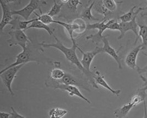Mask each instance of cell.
Here are the masks:
<instances>
[{"mask_svg": "<svg viewBox=\"0 0 147 118\" xmlns=\"http://www.w3.org/2000/svg\"><path fill=\"white\" fill-rule=\"evenodd\" d=\"M34 13L36 15V16H38L37 18L38 20L47 25H49L50 24L54 23V20L53 19V17L50 16L48 14H41V15H39L37 13L35 12Z\"/></svg>", "mask_w": 147, "mask_h": 118, "instance_id": "4316f807", "label": "cell"}, {"mask_svg": "<svg viewBox=\"0 0 147 118\" xmlns=\"http://www.w3.org/2000/svg\"><path fill=\"white\" fill-rule=\"evenodd\" d=\"M143 55H145V56H147V53H143Z\"/></svg>", "mask_w": 147, "mask_h": 118, "instance_id": "e575fe53", "label": "cell"}, {"mask_svg": "<svg viewBox=\"0 0 147 118\" xmlns=\"http://www.w3.org/2000/svg\"><path fill=\"white\" fill-rule=\"evenodd\" d=\"M58 82L62 84L66 85H74L76 87H80L83 88L86 90L90 91V90L88 89L87 87H86V86L84 85L83 83H82L79 79L75 77L71 74L67 72H66V74L63 77V78L61 79Z\"/></svg>", "mask_w": 147, "mask_h": 118, "instance_id": "5bb4252c", "label": "cell"}, {"mask_svg": "<svg viewBox=\"0 0 147 118\" xmlns=\"http://www.w3.org/2000/svg\"><path fill=\"white\" fill-rule=\"evenodd\" d=\"M30 44L31 43H30L26 48L23 49V51L21 53L17 55V56H16V61L14 62L11 64L10 65L7 66V67L5 68L4 69L0 71V73L6 71L8 68L14 66L20 65H25L28 62H32V61H35L36 62H38L39 61H40L37 57L35 56L34 55H33V52L30 47Z\"/></svg>", "mask_w": 147, "mask_h": 118, "instance_id": "277c9868", "label": "cell"}, {"mask_svg": "<svg viewBox=\"0 0 147 118\" xmlns=\"http://www.w3.org/2000/svg\"><path fill=\"white\" fill-rule=\"evenodd\" d=\"M95 1H93L90 5L86 7L81 13L80 18L83 19L85 21H92V20H99V19L96 18L94 17L92 13V10L94 5Z\"/></svg>", "mask_w": 147, "mask_h": 118, "instance_id": "44dd1931", "label": "cell"}, {"mask_svg": "<svg viewBox=\"0 0 147 118\" xmlns=\"http://www.w3.org/2000/svg\"><path fill=\"white\" fill-rule=\"evenodd\" d=\"M144 104V115L143 118H147V108L146 106V101L143 102Z\"/></svg>", "mask_w": 147, "mask_h": 118, "instance_id": "1f68e13d", "label": "cell"}, {"mask_svg": "<svg viewBox=\"0 0 147 118\" xmlns=\"http://www.w3.org/2000/svg\"><path fill=\"white\" fill-rule=\"evenodd\" d=\"M53 37L56 40L55 43L46 44L44 43H41L39 44V45L43 47H53L60 50L65 55L67 60L70 61L72 64L76 66L78 70H80V71L83 72V73L87 77L90 84L92 85L93 88H95L96 89H99V86L96 83L94 77V72H88L87 70H86L83 67L80 60L77 56L76 50L78 47V44H72V46L71 47H67L64 45H63L62 42L55 35H54Z\"/></svg>", "mask_w": 147, "mask_h": 118, "instance_id": "6da1fadb", "label": "cell"}, {"mask_svg": "<svg viewBox=\"0 0 147 118\" xmlns=\"http://www.w3.org/2000/svg\"><path fill=\"white\" fill-rule=\"evenodd\" d=\"M140 79H142V80L144 82V85H147V74L146 77L143 76H142V75H140Z\"/></svg>", "mask_w": 147, "mask_h": 118, "instance_id": "d6a6232c", "label": "cell"}, {"mask_svg": "<svg viewBox=\"0 0 147 118\" xmlns=\"http://www.w3.org/2000/svg\"><path fill=\"white\" fill-rule=\"evenodd\" d=\"M82 2L80 0H68V2L66 3L67 8L70 9L74 13L77 12V6L82 4Z\"/></svg>", "mask_w": 147, "mask_h": 118, "instance_id": "83f0119b", "label": "cell"}, {"mask_svg": "<svg viewBox=\"0 0 147 118\" xmlns=\"http://www.w3.org/2000/svg\"></svg>", "mask_w": 147, "mask_h": 118, "instance_id": "d590c367", "label": "cell"}, {"mask_svg": "<svg viewBox=\"0 0 147 118\" xmlns=\"http://www.w3.org/2000/svg\"><path fill=\"white\" fill-rule=\"evenodd\" d=\"M77 49L82 54L83 56L80 60V62L84 68L87 70L88 72H91L90 70V67L91 64L95 57L96 55H97L99 54H100V47L96 46L93 51L92 52H84L80 47H77Z\"/></svg>", "mask_w": 147, "mask_h": 118, "instance_id": "9c48e42d", "label": "cell"}, {"mask_svg": "<svg viewBox=\"0 0 147 118\" xmlns=\"http://www.w3.org/2000/svg\"><path fill=\"white\" fill-rule=\"evenodd\" d=\"M93 8L96 12L100 13L102 16H104V17L105 18V20H109L108 17H110L111 13L109 12L104 7L102 1H95Z\"/></svg>", "mask_w": 147, "mask_h": 118, "instance_id": "603a6c76", "label": "cell"}, {"mask_svg": "<svg viewBox=\"0 0 147 118\" xmlns=\"http://www.w3.org/2000/svg\"><path fill=\"white\" fill-rule=\"evenodd\" d=\"M136 68H137V71L140 75H141V74L144 73H147V65L144 66L143 68H141L140 67L137 66Z\"/></svg>", "mask_w": 147, "mask_h": 118, "instance_id": "f546056e", "label": "cell"}, {"mask_svg": "<svg viewBox=\"0 0 147 118\" xmlns=\"http://www.w3.org/2000/svg\"><path fill=\"white\" fill-rule=\"evenodd\" d=\"M134 107V104L130 102L117 109H115L113 113L116 118H126L129 112Z\"/></svg>", "mask_w": 147, "mask_h": 118, "instance_id": "e0dca14e", "label": "cell"}, {"mask_svg": "<svg viewBox=\"0 0 147 118\" xmlns=\"http://www.w3.org/2000/svg\"><path fill=\"white\" fill-rule=\"evenodd\" d=\"M53 2L54 6L51 7V9L47 13L51 17H53L60 13L62 7L63 6V3L61 2V1H59V3H58L57 1H54Z\"/></svg>", "mask_w": 147, "mask_h": 118, "instance_id": "d4e9b609", "label": "cell"}, {"mask_svg": "<svg viewBox=\"0 0 147 118\" xmlns=\"http://www.w3.org/2000/svg\"><path fill=\"white\" fill-rule=\"evenodd\" d=\"M68 113V111L65 109L59 108H53L49 112V118H63Z\"/></svg>", "mask_w": 147, "mask_h": 118, "instance_id": "cb8c5ba5", "label": "cell"}, {"mask_svg": "<svg viewBox=\"0 0 147 118\" xmlns=\"http://www.w3.org/2000/svg\"><path fill=\"white\" fill-rule=\"evenodd\" d=\"M145 9H147V6L146 7H144V8H143V10H145Z\"/></svg>", "mask_w": 147, "mask_h": 118, "instance_id": "836d02e7", "label": "cell"}, {"mask_svg": "<svg viewBox=\"0 0 147 118\" xmlns=\"http://www.w3.org/2000/svg\"><path fill=\"white\" fill-rule=\"evenodd\" d=\"M142 49V45L136 46V47L133 48L129 53L127 54L125 59V62L126 65L129 68H131L132 70H135L137 67L136 61L138 54Z\"/></svg>", "mask_w": 147, "mask_h": 118, "instance_id": "7c38bea8", "label": "cell"}, {"mask_svg": "<svg viewBox=\"0 0 147 118\" xmlns=\"http://www.w3.org/2000/svg\"><path fill=\"white\" fill-rule=\"evenodd\" d=\"M32 28L44 29L45 31H47V33H49V34L50 35H54V29H52L50 26H49L48 25H47V24L42 23L41 22L38 20H37L35 21H34L33 22H32L27 28L26 31L28 29H32Z\"/></svg>", "mask_w": 147, "mask_h": 118, "instance_id": "ffe728a7", "label": "cell"}, {"mask_svg": "<svg viewBox=\"0 0 147 118\" xmlns=\"http://www.w3.org/2000/svg\"><path fill=\"white\" fill-rule=\"evenodd\" d=\"M41 2L42 1L39 0H30L27 6L22 9L20 10L12 11V15L19 16L22 17L24 20H28L30 15L32 13H34V11L36 9H39L41 14L42 11L40 7V2Z\"/></svg>", "mask_w": 147, "mask_h": 118, "instance_id": "8992f818", "label": "cell"}, {"mask_svg": "<svg viewBox=\"0 0 147 118\" xmlns=\"http://www.w3.org/2000/svg\"><path fill=\"white\" fill-rule=\"evenodd\" d=\"M51 83H53L51 85H47V87H52L55 89H59L62 91H65L68 93V94L71 96H76L79 98L83 99L85 102H86L88 104H91V102L85 96H84L82 93L80 92L79 89L74 85H66L64 84H62L59 82H58L56 81L53 80V82L50 81Z\"/></svg>", "mask_w": 147, "mask_h": 118, "instance_id": "52a82bcc", "label": "cell"}, {"mask_svg": "<svg viewBox=\"0 0 147 118\" xmlns=\"http://www.w3.org/2000/svg\"><path fill=\"white\" fill-rule=\"evenodd\" d=\"M11 114L5 112H0V118H10Z\"/></svg>", "mask_w": 147, "mask_h": 118, "instance_id": "4dcf8cb0", "label": "cell"}, {"mask_svg": "<svg viewBox=\"0 0 147 118\" xmlns=\"http://www.w3.org/2000/svg\"><path fill=\"white\" fill-rule=\"evenodd\" d=\"M136 18L137 17H134L133 20L130 22H120V35L118 37V39H122L125 34L127 33L128 31H131L134 32L136 36V40L134 41V45L136 44L137 42L139 39L138 37V24L137 23L136 21Z\"/></svg>", "mask_w": 147, "mask_h": 118, "instance_id": "ba28073f", "label": "cell"}, {"mask_svg": "<svg viewBox=\"0 0 147 118\" xmlns=\"http://www.w3.org/2000/svg\"><path fill=\"white\" fill-rule=\"evenodd\" d=\"M137 7V6L132 7L128 12L121 16L119 17V19L120 20L121 22H128L131 21L134 17H137L139 12H140L141 11H143V8L139 7L136 11H134V9Z\"/></svg>", "mask_w": 147, "mask_h": 118, "instance_id": "d6986e66", "label": "cell"}, {"mask_svg": "<svg viewBox=\"0 0 147 118\" xmlns=\"http://www.w3.org/2000/svg\"><path fill=\"white\" fill-rule=\"evenodd\" d=\"M10 109H11V111H12V112L10 113L11 114L10 118H26L25 117L20 114L14 109L13 106H11Z\"/></svg>", "mask_w": 147, "mask_h": 118, "instance_id": "f1b7e54d", "label": "cell"}, {"mask_svg": "<svg viewBox=\"0 0 147 118\" xmlns=\"http://www.w3.org/2000/svg\"><path fill=\"white\" fill-rule=\"evenodd\" d=\"M1 6L2 10V17L0 22V29L1 32H3V29L7 24H9L10 22L13 20L12 11L8 6V3L7 0H1L0 1Z\"/></svg>", "mask_w": 147, "mask_h": 118, "instance_id": "30bf717a", "label": "cell"}, {"mask_svg": "<svg viewBox=\"0 0 147 118\" xmlns=\"http://www.w3.org/2000/svg\"><path fill=\"white\" fill-rule=\"evenodd\" d=\"M102 4L109 12L112 13L117 9V2L114 0H103Z\"/></svg>", "mask_w": 147, "mask_h": 118, "instance_id": "484cf974", "label": "cell"}, {"mask_svg": "<svg viewBox=\"0 0 147 118\" xmlns=\"http://www.w3.org/2000/svg\"><path fill=\"white\" fill-rule=\"evenodd\" d=\"M115 19L111 20H104L102 21L99 22L95 23L93 24H88L87 26V30H92V29H98V33L95 34H92L88 35L86 37L87 40H91L94 43L98 44L102 41V40L104 38L102 33L106 30L109 29L110 25L115 21Z\"/></svg>", "mask_w": 147, "mask_h": 118, "instance_id": "7a4b0ae2", "label": "cell"}, {"mask_svg": "<svg viewBox=\"0 0 147 118\" xmlns=\"http://www.w3.org/2000/svg\"><path fill=\"white\" fill-rule=\"evenodd\" d=\"M102 41L104 43V45L102 47H100L101 53H107L110 56H111L118 64L119 68L120 70H122V66L121 64V58L118 55V52L116 51L114 48L110 45L109 40L106 36H104Z\"/></svg>", "mask_w": 147, "mask_h": 118, "instance_id": "8fae6325", "label": "cell"}, {"mask_svg": "<svg viewBox=\"0 0 147 118\" xmlns=\"http://www.w3.org/2000/svg\"><path fill=\"white\" fill-rule=\"evenodd\" d=\"M147 100V85H144L143 87L137 89L136 93L131 98V103L136 106L141 102L146 101Z\"/></svg>", "mask_w": 147, "mask_h": 118, "instance_id": "9a60e30c", "label": "cell"}, {"mask_svg": "<svg viewBox=\"0 0 147 118\" xmlns=\"http://www.w3.org/2000/svg\"><path fill=\"white\" fill-rule=\"evenodd\" d=\"M24 65H20L14 66L8 68L6 71L0 73V77L3 83L7 88L8 91L12 96H14V93L12 89V83L13 82V81L16 77L17 72Z\"/></svg>", "mask_w": 147, "mask_h": 118, "instance_id": "5b68a950", "label": "cell"}, {"mask_svg": "<svg viewBox=\"0 0 147 118\" xmlns=\"http://www.w3.org/2000/svg\"><path fill=\"white\" fill-rule=\"evenodd\" d=\"M94 79L96 83L98 85H100L102 86V87L106 88L107 90H109L110 92H111L113 94L116 96H119L120 95V94L121 92V91L120 90H115L113 88H112V87H111L110 85H109V84L107 82V81L105 80L104 79V76L101 75L100 72L99 71H96L94 72Z\"/></svg>", "mask_w": 147, "mask_h": 118, "instance_id": "4fadbf2b", "label": "cell"}, {"mask_svg": "<svg viewBox=\"0 0 147 118\" xmlns=\"http://www.w3.org/2000/svg\"><path fill=\"white\" fill-rule=\"evenodd\" d=\"M140 30L138 32V37H141L142 40V49L141 50H144L147 48V26L144 24H138Z\"/></svg>", "mask_w": 147, "mask_h": 118, "instance_id": "7402d4cb", "label": "cell"}, {"mask_svg": "<svg viewBox=\"0 0 147 118\" xmlns=\"http://www.w3.org/2000/svg\"><path fill=\"white\" fill-rule=\"evenodd\" d=\"M38 20L37 18L33 20H20L19 17H17L10 22L9 24L12 26L11 28V30H23L26 31L27 28L28 27V25L31 24L34 21H35Z\"/></svg>", "mask_w": 147, "mask_h": 118, "instance_id": "2e32d148", "label": "cell"}, {"mask_svg": "<svg viewBox=\"0 0 147 118\" xmlns=\"http://www.w3.org/2000/svg\"><path fill=\"white\" fill-rule=\"evenodd\" d=\"M8 34L10 38L6 41L9 46L18 45L22 49H24L32 43V41L23 30H11L8 32Z\"/></svg>", "mask_w": 147, "mask_h": 118, "instance_id": "3957f363", "label": "cell"}, {"mask_svg": "<svg viewBox=\"0 0 147 118\" xmlns=\"http://www.w3.org/2000/svg\"><path fill=\"white\" fill-rule=\"evenodd\" d=\"M55 68H53L50 72L51 79L54 81H60L63 79L65 76L66 72L62 70L60 68L61 65L60 62L55 61L54 62Z\"/></svg>", "mask_w": 147, "mask_h": 118, "instance_id": "ac0fdd59", "label": "cell"}]
</instances>
